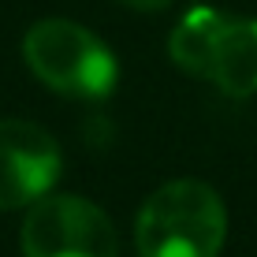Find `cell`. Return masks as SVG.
I'll list each match as a JSON object with an SVG mask.
<instances>
[{"mask_svg":"<svg viewBox=\"0 0 257 257\" xmlns=\"http://www.w3.org/2000/svg\"><path fill=\"white\" fill-rule=\"evenodd\" d=\"M60 175V146L45 127L0 119V209H23L45 198Z\"/></svg>","mask_w":257,"mask_h":257,"instance_id":"cell-5","label":"cell"},{"mask_svg":"<svg viewBox=\"0 0 257 257\" xmlns=\"http://www.w3.org/2000/svg\"><path fill=\"white\" fill-rule=\"evenodd\" d=\"M227 235L220 194L201 179H172L142 201L135 242L142 257H216Z\"/></svg>","mask_w":257,"mask_h":257,"instance_id":"cell-1","label":"cell"},{"mask_svg":"<svg viewBox=\"0 0 257 257\" xmlns=\"http://www.w3.org/2000/svg\"><path fill=\"white\" fill-rule=\"evenodd\" d=\"M23 56L30 71L56 93L101 101L119 78L116 56L101 38L71 19H41L26 30Z\"/></svg>","mask_w":257,"mask_h":257,"instance_id":"cell-3","label":"cell"},{"mask_svg":"<svg viewBox=\"0 0 257 257\" xmlns=\"http://www.w3.org/2000/svg\"><path fill=\"white\" fill-rule=\"evenodd\" d=\"M116 227L101 205L75 194H45L23 220V257H116Z\"/></svg>","mask_w":257,"mask_h":257,"instance_id":"cell-4","label":"cell"},{"mask_svg":"<svg viewBox=\"0 0 257 257\" xmlns=\"http://www.w3.org/2000/svg\"><path fill=\"white\" fill-rule=\"evenodd\" d=\"M123 4H131V8H142V12H161V8H168L172 0H123Z\"/></svg>","mask_w":257,"mask_h":257,"instance_id":"cell-6","label":"cell"},{"mask_svg":"<svg viewBox=\"0 0 257 257\" xmlns=\"http://www.w3.org/2000/svg\"><path fill=\"white\" fill-rule=\"evenodd\" d=\"M168 52L187 75L209 78L227 97L257 93V19H231L216 8H194L175 26Z\"/></svg>","mask_w":257,"mask_h":257,"instance_id":"cell-2","label":"cell"}]
</instances>
